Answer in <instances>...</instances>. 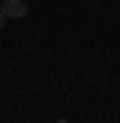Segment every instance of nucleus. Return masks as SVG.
I'll return each mask as SVG.
<instances>
[{
    "instance_id": "f257e3e1",
    "label": "nucleus",
    "mask_w": 120,
    "mask_h": 123,
    "mask_svg": "<svg viewBox=\"0 0 120 123\" xmlns=\"http://www.w3.org/2000/svg\"><path fill=\"white\" fill-rule=\"evenodd\" d=\"M0 11H3L8 20H20V17L28 14V6H25L23 0H3V3H0Z\"/></svg>"
},
{
    "instance_id": "7ed1b4c3",
    "label": "nucleus",
    "mask_w": 120,
    "mask_h": 123,
    "mask_svg": "<svg viewBox=\"0 0 120 123\" xmlns=\"http://www.w3.org/2000/svg\"><path fill=\"white\" fill-rule=\"evenodd\" d=\"M56 123H70V120H67V117H59V120H56Z\"/></svg>"
},
{
    "instance_id": "f03ea898",
    "label": "nucleus",
    "mask_w": 120,
    "mask_h": 123,
    "mask_svg": "<svg viewBox=\"0 0 120 123\" xmlns=\"http://www.w3.org/2000/svg\"><path fill=\"white\" fill-rule=\"evenodd\" d=\"M6 20H8V17L3 14V11H0V28H6Z\"/></svg>"
},
{
    "instance_id": "20e7f679",
    "label": "nucleus",
    "mask_w": 120,
    "mask_h": 123,
    "mask_svg": "<svg viewBox=\"0 0 120 123\" xmlns=\"http://www.w3.org/2000/svg\"><path fill=\"white\" fill-rule=\"evenodd\" d=\"M0 3H3V0H0Z\"/></svg>"
}]
</instances>
